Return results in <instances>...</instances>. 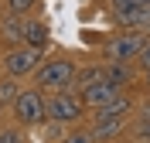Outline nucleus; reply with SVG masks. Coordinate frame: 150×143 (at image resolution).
Segmentation results:
<instances>
[{"label":"nucleus","instance_id":"obj_16","mask_svg":"<svg viewBox=\"0 0 150 143\" xmlns=\"http://www.w3.org/2000/svg\"><path fill=\"white\" fill-rule=\"evenodd\" d=\"M34 4H38V0H7L10 14H17V17H21V14H28V10L34 7Z\"/></svg>","mask_w":150,"mask_h":143},{"label":"nucleus","instance_id":"obj_4","mask_svg":"<svg viewBox=\"0 0 150 143\" xmlns=\"http://www.w3.org/2000/svg\"><path fill=\"white\" fill-rule=\"evenodd\" d=\"M14 116L28 126L48 119V99L41 95V89H21V95L14 99Z\"/></svg>","mask_w":150,"mask_h":143},{"label":"nucleus","instance_id":"obj_14","mask_svg":"<svg viewBox=\"0 0 150 143\" xmlns=\"http://www.w3.org/2000/svg\"><path fill=\"white\" fill-rule=\"evenodd\" d=\"M0 143H28V136L17 126H7V130H0Z\"/></svg>","mask_w":150,"mask_h":143},{"label":"nucleus","instance_id":"obj_12","mask_svg":"<svg viewBox=\"0 0 150 143\" xmlns=\"http://www.w3.org/2000/svg\"><path fill=\"white\" fill-rule=\"evenodd\" d=\"M106 78H109L112 85H126V82H130V68H126V61H112V65L106 68Z\"/></svg>","mask_w":150,"mask_h":143},{"label":"nucleus","instance_id":"obj_11","mask_svg":"<svg viewBox=\"0 0 150 143\" xmlns=\"http://www.w3.org/2000/svg\"><path fill=\"white\" fill-rule=\"evenodd\" d=\"M103 78H106V68H99V65H85V68H79V75H75V89L82 92L85 85L103 82Z\"/></svg>","mask_w":150,"mask_h":143},{"label":"nucleus","instance_id":"obj_3","mask_svg":"<svg viewBox=\"0 0 150 143\" xmlns=\"http://www.w3.org/2000/svg\"><path fill=\"white\" fill-rule=\"evenodd\" d=\"M82 113H85V102H82V95L72 92V89L55 92L48 99V119H55V123H75Z\"/></svg>","mask_w":150,"mask_h":143},{"label":"nucleus","instance_id":"obj_19","mask_svg":"<svg viewBox=\"0 0 150 143\" xmlns=\"http://www.w3.org/2000/svg\"><path fill=\"white\" fill-rule=\"evenodd\" d=\"M140 65H143V68H147V72H150V44L143 48V55H140Z\"/></svg>","mask_w":150,"mask_h":143},{"label":"nucleus","instance_id":"obj_9","mask_svg":"<svg viewBox=\"0 0 150 143\" xmlns=\"http://www.w3.org/2000/svg\"><path fill=\"white\" fill-rule=\"evenodd\" d=\"M120 130H123V116H99L92 126V136H96V143L112 140V136H120Z\"/></svg>","mask_w":150,"mask_h":143},{"label":"nucleus","instance_id":"obj_6","mask_svg":"<svg viewBox=\"0 0 150 143\" xmlns=\"http://www.w3.org/2000/svg\"><path fill=\"white\" fill-rule=\"evenodd\" d=\"M82 102L89 106V109H103V106H109L116 95H120V85H112L109 78H103V82H92V85H85L82 92Z\"/></svg>","mask_w":150,"mask_h":143},{"label":"nucleus","instance_id":"obj_13","mask_svg":"<svg viewBox=\"0 0 150 143\" xmlns=\"http://www.w3.org/2000/svg\"><path fill=\"white\" fill-rule=\"evenodd\" d=\"M21 95V89H17V78H0V106H7V102H14Z\"/></svg>","mask_w":150,"mask_h":143},{"label":"nucleus","instance_id":"obj_17","mask_svg":"<svg viewBox=\"0 0 150 143\" xmlns=\"http://www.w3.org/2000/svg\"><path fill=\"white\" fill-rule=\"evenodd\" d=\"M137 133L143 136V140H150V106L140 113V123H137Z\"/></svg>","mask_w":150,"mask_h":143},{"label":"nucleus","instance_id":"obj_18","mask_svg":"<svg viewBox=\"0 0 150 143\" xmlns=\"http://www.w3.org/2000/svg\"><path fill=\"white\" fill-rule=\"evenodd\" d=\"M62 143H96V136H92V130H82V133H68Z\"/></svg>","mask_w":150,"mask_h":143},{"label":"nucleus","instance_id":"obj_21","mask_svg":"<svg viewBox=\"0 0 150 143\" xmlns=\"http://www.w3.org/2000/svg\"><path fill=\"white\" fill-rule=\"evenodd\" d=\"M147 85H150V72H147Z\"/></svg>","mask_w":150,"mask_h":143},{"label":"nucleus","instance_id":"obj_7","mask_svg":"<svg viewBox=\"0 0 150 143\" xmlns=\"http://www.w3.org/2000/svg\"><path fill=\"white\" fill-rule=\"evenodd\" d=\"M112 17H116V24H123V27H130V31H147V34H150V4H147V7L116 10Z\"/></svg>","mask_w":150,"mask_h":143},{"label":"nucleus","instance_id":"obj_1","mask_svg":"<svg viewBox=\"0 0 150 143\" xmlns=\"http://www.w3.org/2000/svg\"><path fill=\"white\" fill-rule=\"evenodd\" d=\"M75 75H79V68L68 58H51V61H41V68L34 72V82L41 89L65 92V89H75Z\"/></svg>","mask_w":150,"mask_h":143},{"label":"nucleus","instance_id":"obj_15","mask_svg":"<svg viewBox=\"0 0 150 143\" xmlns=\"http://www.w3.org/2000/svg\"><path fill=\"white\" fill-rule=\"evenodd\" d=\"M150 0H109V7H112V14L116 10H130V7H147Z\"/></svg>","mask_w":150,"mask_h":143},{"label":"nucleus","instance_id":"obj_2","mask_svg":"<svg viewBox=\"0 0 150 143\" xmlns=\"http://www.w3.org/2000/svg\"><path fill=\"white\" fill-rule=\"evenodd\" d=\"M147 44H150L147 31H123V34H116V38L106 41V58H109V61H133V58L143 55Z\"/></svg>","mask_w":150,"mask_h":143},{"label":"nucleus","instance_id":"obj_10","mask_svg":"<svg viewBox=\"0 0 150 143\" xmlns=\"http://www.w3.org/2000/svg\"><path fill=\"white\" fill-rule=\"evenodd\" d=\"M24 44L28 48H48V24L41 20H24Z\"/></svg>","mask_w":150,"mask_h":143},{"label":"nucleus","instance_id":"obj_8","mask_svg":"<svg viewBox=\"0 0 150 143\" xmlns=\"http://www.w3.org/2000/svg\"><path fill=\"white\" fill-rule=\"evenodd\" d=\"M0 41L4 44H24V17L10 14V17H0Z\"/></svg>","mask_w":150,"mask_h":143},{"label":"nucleus","instance_id":"obj_5","mask_svg":"<svg viewBox=\"0 0 150 143\" xmlns=\"http://www.w3.org/2000/svg\"><path fill=\"white\" fill-rule=\"evenodd\" d=\"M41 48H10V55L4 58V75L21 78V75H34L41 68Z\"/></svg>","mask_w":150,"mask_h":143},{"label":"nucleus","instance_id":"obj_20","mask_svg":"<svg viewBox=\"0 0 150 143\" xmlns=\"http://www.w3.org/2000/svg\"><path fill=\"white\" fill-rule=\"evenodd\" d=\"M0 72H4V58H0Z\"/></svg>","mask_w":150,"mask_h":143}]
</instances>
